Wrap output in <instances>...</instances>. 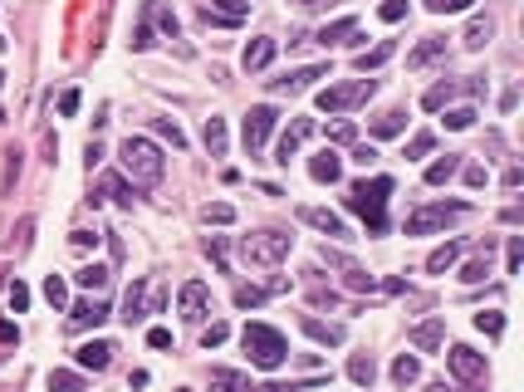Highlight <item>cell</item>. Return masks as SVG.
<instances>
[{
    "label": "cell",
    "mask_w": 524,
    "mask_h": 392,
    "mask_svg": "<svg viewBox=\"0 0 524 392\" xmlns=\"http://www.w3.org/2000/svg\"><path fill=\"white\" fill-rule=\"evenodd\" d=\"M118 157H123V172L132 177V187H157V182H162V172H167L162 152H157L147 137H127V142L118 147Z\"/></svg>",
    "instance_id": "6da1fadb"
},
{
    "label": "cell",
    "mask_w": 524,
    "mask_h": 392,
    "mask_svg": "<svg viewBox=\"0 0 524 392\" xmlns=\"http://www.w3.org/2000/svg\"><path fill=\"white\" fill-rule=\"evenodd\" d=\"M387 196H392V177L358 182V187L348 192V211H358L373 231H387Z\"/></svg>",
    "instance_id": "7a4b0ae2"
},
{
    "label": "cell",
    "mask_w": 524,
    "mask_h": 392,
    "mask_svg": "<svg viewBox=\"0 0 524 392\" xmlns=\"http://www.w3.org/2000/svg\"><path fill=\"white\" fill-rule=\"evenodd\" d=\"M240 343H245V353H250V363H255V368H280V363L289 358L285 333H280V329H270V324H245Z\"/></svg>",
    "instance_id": "3957f363"
},
{
    "label": "cell",
    "mask_w": 524,
    "mask_h": 392,
    "mask_svg": "<svg viewBox=\"0 0 524 392\" xmlns=\"http://www.w3.org/2000/svg\"><path fill=\"white\" fill-rule=\"evenodd\" d=\"M289 250H294V235H285V231H255V235H240V255H245L250 265H280Z\"/></svg>",
    "instance_id": "277c9868"
},
{
    "label": "cell",
    "mask_w": 524,
    "mask_h": 392,
    "mask_svg": "<svg viewBox=\"0 0 524 392\" xmlns=\"http://www.w3.org/2000/svg\"><path fill=\"white\" fill-rule=\"evenodd\" d=\"M373 94H378V84H373V79H348V84H328V89L318 94V108H323V113H348V108L368 103Z\"/></svg>",
    "instance_id": "5b68a950"
},
{
    "label": "cell",
    "mask_w": 524,
    "mask_h": 392,
    "mask_svg": "<svg viewBox=\"0 0 524 392\" xmlns=\"http://www.w3.org/2000/svg\"><path fill=\"white\" fill-rule=\"evenodd\" d=\"M470 206L466 201H446V206H421L407 216V235H426V231H441L446 221H456V216H466Z\"/></svg>",
    "instance_id": "8992f818"
},
{
    "label": "cell",
    "mask_w": 524,
    "mask_h": 392,
    "mask_svg": "<svg viewBox=\"0 0 524 392\" xmlns=\"http://www.w3.org/2000/svg\"><path fill=\"white\" fill-rule=\"evenodd\" d=\"M275 118H280V113H275L270 103H260V108H250V113H245V133H240V137H245V152H250V157H260L265 137L275 133Z\"/></svg>",
    "instance_id": "52a82bcc"
},
{
    "label": "cell",
    "mask_w": 524,
    "mask_h": 392,
    "mask_svg": "<svg viewBox=\"0 0 524 392\" xmlns=\"http://www.w3.org/2000/svg\"><path fill=\"white\" fill-rule=\"evenodd\" d=\"M446 368H451L461 383H470V388H480V383H485V358H480L475 348H466V343H456V348L446 353Z\"/></svg>",
    "instance_id": "ba28073f"
},
{
    "label": "cell",
    "mask_w": 524,
    "mask_h": 392,
    "mask_svg": "<svg viewBox=\"0 0 524 392\" xmlns=\"http://www.w3.org/2000/svg\"><path fill=\"white\" fill-rule=\"evenodd\" d=\"M206 314H211V285L187 280V285H182V319H187V324H201Z\"/></svg>",
    "instance_id": "9c48e42d"
},
{
    "label": "cell",
    "mask_w": 524,
    "mask_h": 392,
    "mask_svg": "<svg viewBox=\"0 0 524 392\" xmlns=\"http://www.w3.org/2000/svg\"><path fill=\"white\" fill-rule=\"evenodd\" d=\"M250 15V0H206L201 5V20L206 25H240Z\"/></svg>",
    "instance_id": "30bf717a"
},
{
    "label": "cell",
    "mask_w": 524,
    "mask_h": 392,
    "mask_svg": "<svg viewBox=\"0 0 524 392\" xmlns=\"http://www.w3.org/2000/svg\"><path fill=\"white\" fill-rule=\"evenodd\" d=\"M309 133H314V118H294V128H289V133L280 137V147H275V162H285V167H289V157L299 152V142H304Z\"/></svg>",
    "instance_id": "8fae6325"
},
{
    "label": "cell",
    "mask_w": 524,
    "mask_h": 392,
    "mask_svg": "<svg viewBox=\"0 0 524 392\" xmlns=\"http://www.w3.org/2000/svg\"><path fill=\"white\" fill-rule=\"evenodd\" d=\"M299 221H309V226L323 231V235H348L343 216H333V211H323V206H299Z\"/></svg>",
    "instance_id": "7c38bea8"
},
{
    "label": "cell",
    "mask_w": 524,
    "mask_h": 392,
    "mask_svg": "<svg viewBox=\"0 0 524 392\" xmlns=\"http://www.w3.org/2000/svg\"><path fill=\"white\" fill-rule=\"evenodd\" d=\"M328 74V64H309V69H294L289 79H275V94H304L314 79H323Z\"/></svg>",
    "instance_id": "4fadbf2b"
},
{
    "label": "cell",
    "mask_w": 524,
    "mask_h": 392,
    "mask_svg": "<svg viewBox=\"0 0 524 392\" xmlns=\"http://www.w3.org/2000/svg\"><path fill=\"white\" fill-rule=\"evenodd\" d=\"M104 319H108V304H104V299H84V304H74V309H69V324H74V329H99Z\"/></svg>",
    "instance_id": "5bb4252c"
},
{
    "label": "cell",
    "mask_w": 524,
    "mask_h": 392,
    "mask_svg": "<svg viewBox=\"0 0 524 392\" xmlns=\"http://www.w3.org/2000/svg\"><path fill=\"white\" fill-rule=\"evenodd\" d=\"M441 54H446V35H426L417 49L407 54V69H426V64H431V59H441Z\"/></svg>",
    "instance_id": "9a60e30c"
},
{
    "label": "cell",
    "mask_w": 524,
    "mask_h": 392,
    "mask_svg": "<svg viewBox=\"0 0 524 392\" xmlns=\"http://www.w3.org/2000/svg\"><path fill=\"white\" fill-rule=\"evenodd\" d=\"M407 338L417 343L421 353H436V348H441V338H446V324H441V319H426V324H417Z\"/></svg>",
    "instance_id": "2e32d148"
},
{
    "label": "cell",
    "mask_w": 524,
    "mask_h": 392,
    "mask_svg": "<svg viewBox=\"0 0 524 392\" xmlns=\"http://www.w3.org/2000/svg\"><path fill=\"white\" fill-rule=\"evenodd\" d=\"M74 363L89 368V373H104L108 363H113V343H84V348L74 353Z\"/></svg>",
    "instance_id": "e0dca14e"
},
{
    "label": "cell",
    "mask_w": 524,
    "mask_h": 392,
    "mask_svg": "<svg viewBox=\"0 0 524 392\" xmlns=\"http://www.w3.org/2000/svg\"><path fill=\"white\" fill-rule=\"evenodd\" d=\"M270 59H275V39H250V44H245V54H240L245 74H260Z\"/></svg>",
    "instance_id": "ac0fdd59"
},
{
    "label": "cell",
    "mask_w": 524,
    "mask_h": 392,
    "mask_svg": "<svg viewBox=\"0 0 524 392\" xmlns=\"http://www.w3.org/2000/svg\"><path fill=\"white\" fill-rule=\"evenodd\" d=\"M104 196H113V201H123V206H132V187H127V177H118V172H108L104 182H99V192L89 196V201L99 206Z\"/></svg>",
    "instance_id": "d6986e66"
},
{
    "label": "cell",
    "mask_w": 524,
    "mask_h": 392,
    "mask_svg": "<svg viewBox=\"0 0 524 392\" xmlns=\"http://www.w3.org/2000/svg\"><path fill=\"white\" fill-rule=\"evenodd\" d=\"M314 39H318V44H343V39H358V15H348V20H333V25H323Z\"/></svg>",
    "instance_id": "ffe728a7"
},
{
    "label": "cell",
    "mask_w": 524,
    "mask_h": 392,
    "mask_svg": "<svg viewBox=\"0 0 524 392\" xmlns=\"http://www.w3.org/2000/svg\"><path fill=\"white\" fill-rule=\"evenodd\" d=\"M299 324H304V333L318 338V343H343V324H323V319H314V314H304Z\"/></svg>",
    "instance_id": "44dd1931"
},
{
    "label": "cell",
    "mask_w": 524,
    "mask_h": 392,
    "mask_svg": "<svg viewBox=\"0 0 524 392\" xmlns=\"http://www.w3.org/2000/svg\"><path fill=\"white\" fill-rule=\"evenodd\" d=\"M309 177H314V182H338V177H343V157L318 152L314 162H309Z\"/></svg>",
    "instance_id": "7402d4cb"
},
{
    "label": "cell",
    "mask_w": 524,
    "mask_h": 392,
    "mask_svg": "<svg viewBox=\"0 0 524 392\" xmlns=\"http://www.w3.org/2000/svg\"><path fill=\"white\" fill-rule=\"evenodd\" d=\"M475 89H480V84H436L431 94L421 98V108H446L456 94H475Z\"/></svg>",
    "instance_id": "603a6c76"
},
{
    "label": "cell",
    "mask_w": 524,
    "mask_h": 392,
    "mask_svg": "<svg viewBox=\"0 0 524 392\" xmlns=\"http://www.w3.org/2000/svg\"><path fill=\"white\" fill-rule=\"evenodd\" d=\"M348 378H353L358 388H373V378H378V363H373V353H353V358H348Z\"/></svg>",
    "instance_id": "cb8c5ba5"
},
{
    "label": "cell",
    "mask_w": 524,
    "mask_h": 392,
    "mask_svg": "<svg viewBox=\"0 0 524 392\" xmlns=\"http://www.w3.org/2000/svg\"><path fill=\"white\" fill-rule=\"evenodd\" d=\"M123 319H127V324L147 319V285H142V280H137V285L127 290V299H123Z\"/></svg>",
    "instance_id": "d4e9b609"
},
{
    "label": "cell",
    "mask_w": 524,
    "mask_h": 392,
    "mask_svg": "<svg viewBox=\"0 0 524 392\" xmlns=\"http://www.w3.org/2000/svg\"><path fill=\"white\" fill-rule=\"evenodd\" d=\"M485 275H490V240H485V250H480V255H470V260L461 265V280H466V285H480Z\"/></svg>",
    "instance_id": "484cf974"
},
{
    "label": "cell",
    "mask_w": 524,
    "mask_h": 392,
    "mask_svg": "<svg viewBox=\"0 0 524 392\" xmlns=\"http://www.w3.org/2000/svg\"><path fill=\"white\" fill-rule=\"evenodd\" d=\"M456 172H461V157H456V152H446L441 162H431V167H426V182H431V187H441V182H451Z\"/></svg>",
    "instance_id": "4316f807"
},
{
    "label": "cell",
    "mask_w": 524,
    "mask_h": 392,
    "mask_svg": "<svg viewBox=\"0 0 524 392\" xmlns=\"http://www.w3.org/2000/svg\"><path fill=\"white\" fill-rule=\"evenodd\" d=\"M211 392H255L240 373H230V368H216L211 373Z\"/></svg>",
    "instance_id": "83f0119b"
},
{
    "label": "cell",
    "mask_w": 524,
    "mask_h": 392,
    "mask_svg": "<svg viewBox=\"0 0 524 392\" xmlns=\"http://www.w3.org/2000/svg\"><path fill=\"white\" fill-rule=\"evenodd\" d=\"M392 49H397L392 39H382V44H373V49H363V54H358V69L368 74V69H378V64H387V59H392Z\"/></svg>",
    "instance_id": "f1b7e54d"
},
{
    "label": "cell",
    "mask_w": 524,
    "mask_h": 392,
    "mask_svg": "<svg viewBox=\"0 0 524 392\" xmlns=\"http://www.w3.org/2000/svg\"><path fill=\"white\" fill-rule=\"evenodd\" d=\"M456 255H461V240H446L441 250H431L426 270H431V275H441V270H451V265H456Z\"/></svg>",
    "instance_id": "f546056e"
},
{
    "label": "cell",
    "mask_w": 524,
    "mask_h": 392,
    "mask_svg": "<svg viewBox=\"0 0 524 392\" xmlns=\"http://www.w3.org/2000/svg\"><path fill=\"white\" fill-rule=\"evenodd\" d=\"M206 147H211V157H220L225 152V118H206Z\"/></svg>",
    "instance_id": "4dcf8cb0"
},
{
    "label": "cell",
    "mask_w": 524,
    "mask_h": 392,
    "mask_svg": "<svg viewBox=\"0 0 524 392\" xmlns=\"http://www.w3.org/2000/svg\"><path fill=\"white\" fill-rule=\"evenodd\" d=\"M407 128V113H382L378 123H373V137H397Z\"/></svg>",
    "instance_id": "1f68e13d"
},
{
    "label": "cell",
    "mask_w": 524,
    "mask_h": 392,
    "mask_svg": "<svg viewBox=\"0 0 524 392\" xmlns=\"http://www.w3.org/2000/svg\"><path fill=\"white\" fill-rule=\"evenodd\" d=\"M490 35H495V30H490V20H470V30H466V49H485V44H490Z\"/></svg>",
    "instance_id": "d6a6232c"
},
{
    "label": "cell",
    "mask_w": 524,
    "mask_h": 392,
    "mask_svg": "<svg viewBox=\"0 0 524 392\" xmlns=\"http://www.w3.org/2000/svg\"><path fill=\"white\" fill-rule=\"evenodd\" d=\"M74 280H79L84 290H104V285H108V265H84Z\"/></svg>",
    "instance_id": "836d02e7"
},
{
    "label": "cell",
    "mask_w": 524,
    "mask_h": 392,
    "mask_svg": "<svg viewBox=\"0 0 524 392\" xmlns=\"http://www.w3.org/2000/svg\"><path fill=\"white\" fill-rule=\"evenodd\" d=\"M49 392H84V378L59 368V373H49Z\"/></svg>",
    "instance_id": "e575fe53"
},
{
    "label": "cell",
    "mask_w": 524,
    "mask_h": 392,
    "mask_svg": "<svg viewBox=\"0 0 524 392\" xmlns=\"http://www.w3.org/2000/svg\"><path fill=\"white\" fill-rule=\"evenodd\" d=\"M417 373H421V363H417V358H407V353L392 363V378H397L402 388H407V383H417Z\"/></svg>",
    "instance_id": "d590c367"
},
{
    "label": "cell",
    "mask_w": 524,
    "mask_h": 392,
    "mask_svg": "<svg viewBox=\"0 0 524 392\" xmlns=\"http://www.w3.org/2000/svg\"><path fill=\"white\" fill-rule=\"evenodd\" d=\"M475 329L490 333V338H500V333H505V319H500L495 309H485V314H475Z\"/></svg>",
    "instance_id": "8d00e7d4"
},
{
    "label": "cell",
    "mask_w": 524,
    "mask_h": 392,
    "mask_svg": "<svg viewBox=\"0 0 524 392\" xmlns=\"http://www.w3.org/2000/svg\"><path fill=\"white\" fill-rule=\"evenodd\" d=\"M152 128H157V133H162V137H167L172 147H187V137H182V128H177L172 118H152Z\"/></svg>",
    "instance_id": "74e56055"
},
{
    "label": "cell",
    "mask_w": 524,
    "mask_h": 392,
    "mask_svg": "<svg viewBox=\"0 0 524 392\" xmlns=\"http://www.w3.org/2000/svg\"><path fill=\"white\" fill-rule=\"evenodd\" d=\"M206 221H216V226H230V221H235V206H230V201H216V206H206Z\"/></svg>",
    "instance_id": "f35d334b"
},
{
    "label": "cell",
    "mask_w": 524,
    "mask_h": 392,
    "mask_svg": "<svg viewBox=\"0 0 524 392\" xmlns=\"http://www.w3.org/2000/svg\"><path fill=\"white\" fill-rule=\"evenodd\" d=\"M44 299H49L54 309H59V304L69 299V290H64V280H59V275H49V280H44Z\"/></svg>",
    "instance_id": "ab89813d"
},
{
    "label": "cell",
    "mask_w": 524,
    "mask_h": 392,
    "mask_svg": "<svg viewBox=\"0 0 524 392\" xmlns=\"http://www.w3.org/2000/svg\"><path fill=\"white\" fill-rule=\"evenodd\" d=\"M431 147H436V137H431V133H417V137L407 142V157H426Z\"/></svg>",
    "instance_id": "60d3db41"
},
{
    "label": "cell",
    "mask_w": 524,
    "mask_h": 392,
    "mask_svg": "<svg viewBox=\"0 0 524 392\" xmlns=\"http://www.w3.org/2000/svg\"><path fill=\"white\" fill-rule=\"evenodd\" d=\"M235 304H240V309H255V304H265V290H250V285H240V290H235Z\"/></svg>",
    "instance_id": "b9f144b4"
},
{
    "label": "cell",
    "mask_w": 524,
    "mask_h": 392,
    "mask_svg": "<svg viewBox=\"0 0 524 392\" xmlns=\"http://www.w3.org/2000/svg\"><path fill=\"white\" fill-rule=\"evenodd\" d=\"M378 15H382L387 25H397V20H407V0H387V5H382Z\"/></svg>",
    "instance_id": "7bdbcfd3"
},
{
    "label": "cell",
    "mask_w": 524,
    "mask_h": 392,
    "mask_svg": "<svg viewBox=\"0 0 524 392\" xmlns=\"http://www.w3.org/2000/svg\"><path fill=\"white\" fill-rule=\"evenodd\" d=\"M475 123V108H451L446 113V128H470Z\"/></svg>",
    "instance_id": "ee69618b"
},
{
    "label": "cell",
    "mask_w": 524,
    "mask_h": 392,
    "mask_svg": "<svg viewBox=\"0 0 524 392\" xmlns=\"http://www.w3.org/2000/svg\"><path fill=\"white\" fill-rule=\"evenodd\" d=\"M328 137H333V142H353V137H358V128H353V123H333V128H328Z\"/></svg>",
    "instance_id": "f6af8a7d"
},
{
    "label": "cell",
    "mask_w": 524,
    "mask_h": 392,
    "mask_svg": "<svg viewBox=\"0 0 524 392\" xmlns=\"http://www.w3.org/2000/svg\"><path fill=\"white\" fill-rule=\"evenodd\" d=\"M470 0H426V10H436V15H451V10H466Z\"/></svg>",
    "instance_id": "bcb514c9"
},
{
    "label": "cell",
    "mask_w": 524,
    "mask_h": 392,
    "mask_svg": "<svg viewBox=\"0 0 524 392\" xmlns=\"http://www.w3.org/2000/svg\"><path fill=\"white\" fill-rule=\"evenodd\" d=\"M157 25H162L172 39H177V30H182V25H177V15H172V10H162V5H157Z\"/></svg>",
    "instance_id": "7dc6e473"
},
{
    "label": "cell",
    "mask_w": 524,
    "mask_h": 392,
    "mask_svg": "<svg viewBox=\"0 0 524 392\" xmlns=\"http://www.w3.org/2000/svg\"><path fill=\"white\" fill-rule=\"evenodd\" d=\"M59 113H64V118H74V113H79V89H69V94L59 98Z\"/></svg>",
    "instance_id": "c3c4849f"
},
{
    "label": "cell",
    "mask_w": 524,
    "mask_h": 392,
    "mask_svg": "<svg viewBox=\"0 0 524 392\" xmlns=\"http://www.w3.org/2000/svg\"><path fill=\"white\" fill-rule=\"evenodd\" d=\"M520 260H524V245H520V235H510V260H505V265H510V275L520 270Z\"/></svg>",
    "instance_id": "681fc988"
},
{
    "label": "cell",
    "mask_w": 524,
    "mask_h": 392,
    "mask_svg": "<svg viewBox=\"0 0 524 392\" xmlns=\"http://www.w3.org/2000/svg\"><path fill=\"white\" fill-rule=\"evenodd\" d=\"M10 304H15V309H30V290H25V285H20V280H15V285H10Z\"/></svg>",
    "instance_id": "f907efd6"
},
{
    "label": "cell",
    "mask_w": 524,
    "mask_h": 392,
    "mask_svg": "<svg viewBox=\"0 0 524 392\" xmlns=\"http://www.w3.org/2000/svg\"><path fill=\"white\" fill-rule=\"evenodd\" d=\"M201 343H206V348H216V343H225V324H211L206 333H201Z\"/></svg>",
    "instance_id": "816d5d0a"
},
{
    "label": "cell",
    "mask_w": 524,
    "mask_h": 392,
    "mask_svg": "<svg viewBox=\"0 0 524 392\" xmlns=\"http://www.w3.org/2000/svg\"><path fill=\"white\" fill-rule=\"evenodd\" d=\"M147 343H152V348H172V333H167V329H152Z\"/></svg>",
    "instance_id": "f5cc1de1"
},
{
    "label": "cell",
    "mask_w": 524,
    "mask_h": 392,
    "mask_svg": "<svg viewBox=\"0 0 524 392\" xmlns=\"http://www.w3.org/2000/svg\"><path fill=\"white\" fill-rule=\"evenodd\" d=\"M466 187H485V167H466Z\"/></svg>",
    "instance_id": "db71d44e"
},
{
    "label": "cell",
    "mask_w": 524,
    "mask_h": 392,
    "mask_svg": "<svg viewBox=\"0 0 524 392\" xmlns=\"http://www.w3.org/2000/svg\"><path fill=\"white\" fill-rule=\"evenodd\" d=\"M30 231H35V221L25 216V221H20V231H15V235H20V250H30Z\"/></svg>",
    "instance_id": "11a10c76"
},
{
    "label": "cell",
    "mask_w": 524,
    "mask_h": 392,
    "mask_svg": "<svg viewBox=\"0 0 524 392\" xmlns=\"http://www.w3.org/2000/svg\"><path fill=\"white\" fill-rule=\"evenodd\" d=\"M69 240H74V245H79V250H89V245H94V240H99V235H94V231H74V235H69Z\"/></svg>",
    "instance_id": "9f6ffc18"
},
{
    "label": "cell",
    "mask_w": 524,
    "mask_h": 392,
    "mask_svg": "<svg viewBox=\"0 0 524 392\" xmlns=\"http://www.w3.org/2000/svg\"><path fill=\"white\" fill-rule=\"evenodd\" d=\"M353 162H363V167H373V162H378V152H373V147H358V152H353Z\"/></svg>",
    "instance_id": "6f0895ef"
},
{
    "label": "cell",
    "mask_w": 524,
    "mask_h": 392,
    "mask_svg": "<svg viewBox=\"0 0 524 392\" xmlns=\"http://www.w3.org/2000/svg\"><path fill=\"white\" fill-rule=\"evenodd\" d=\"M255 392H294V388H285V383H270V388H255Z\"/></svg>",
    "instance_id": "680465c9"
},
{
    "label": "cell",
    "mask_w": 524,
    "mask_h": 392,
    "mask_svg": "<svg viewBox=\"0 0 524 392\" xmlns=\"http://www.w3.org/2000/svg\"><path fill=\"white\" fill-rule=\"evenodd\" d=\"M426 392H446V383H431V388H426Z\"/></svg>",
    "instance_id": "91938a15"
},
{
    "label": "cell",
    "mask_w": 524,
    "mask_h": 392,
    "mask_svg": "<svg viewBox=\"0 0 524 392\" xmlns=\"http://www.w3.org/2000/svg\"><path fill=\"white\" fill-rule=\"evenodd\" d=\"M0 123H5V108H0Z\"/></svg>",
    "instance_id": "94428289"
}]
</instances>
